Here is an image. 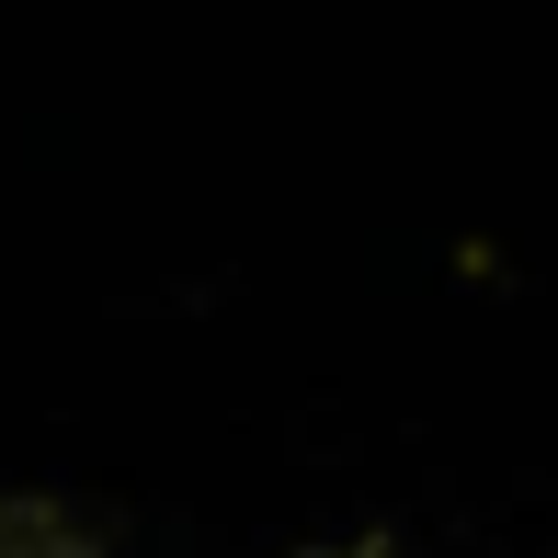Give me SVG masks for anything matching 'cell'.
<instances>
[{
  "mask_svg": "<svg viewBox=\"0 0 558 558\" xmlns=\"http://www.w3.org/2000/svg\"><path fill=\"white\" fill-rule=\"evenodd\" d=\"M0 558H114L104 524L58 490H0Z\"/></svg>",
  "mask_w": 558,
  "mask_h": 558,
  "instance_id": "obj_1",
  "label": "cell"
},
{
  "mask_svg": "<svg viewBox=\"0 0 558 558\" xmlns=\"http://www.w3.org/2000/svg\"><path fill=\"white\" fill-rule=\"evenodd\" d=\"M296 558H388V536H319V547H296Z\"/></svg>",
  "mask_w": 558,
  "mask_h": 558,
  "instance_id": "obj_2",
  "label": "cell"
}]
</instances>
